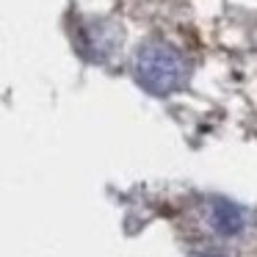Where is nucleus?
<instances>
[{
  "label": "nucleus",
  "mask_w": 257,
  "mask_h": 257,
  "mask_svg": "<svg viewBox=\"0 0 257 257\" xmlns=\"http://www.w3.org/2000/svg\"><path fill=\"white\" fill-rule=\"evenodd\" d=\"M139 75L152 89H177L185 78V61L177 50L166 45H152L139 58Z\"/></svg>",
  "instance_id": "f257e3e1"
}]
</instances>
